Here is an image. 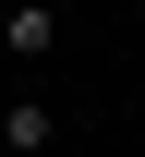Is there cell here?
I'll list each match as a JSON object with an SVG mask.
<instances>
[{
	"label": "cell",
	"instance_id": "1",
	"mask_svg": "<svg viewBox=\"0 0 145 157\" xmlns=\"http://www.w3.org/2000/svg\"><path fill=\"white\" fill-rule=\"evenodd\" d=\"M0 36H12V60H48V48H61V12H48V0H12Z\"/></svg>",
	"mask_w": 145,
	"mask_h": 157
},
{
	"label": "cell",
	"instance_id": "2",
	"mask_svg": "<svg viewBox=\"0 0 145 157\" xmlns=\"http://www.w3.org/2000/svg\"><path fill=\"white\" fill-rule=\"evenodd\" d=\"M0 133H12V157H36V145H61V121H48L36 97H12V121H0Z\"/></svg>",
	"mask_w": 145,
	"mask_h": 157
}]
</instances>
